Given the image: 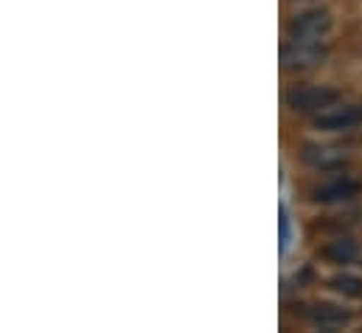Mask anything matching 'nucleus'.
<instances>
[{
  "label": "nucleus",
  "instance_id": "nucleus-1",
  "mask_svg": "<svg viewBox=\"0 0 362 333\" xmlns=\"http://www.w3.org/2000/svg\"><path fill=\"white\" fill-rule=\"evenodd\" d=\"M329 31H332V17H329V11L315 8V11H306V14H298V17L289 23L286 40H289V42H300V45H317V48H323Z\"/></svg>",
  "mask_w": 362,
  "mask_h": 333
},
{
  "label": "nucleus",
  "instance_id": "nucleus-2",
  "mask_svg": "<svg viewBox=\"0 0 362 333\" xmlns=\"http://www.w3.org/2000/svg\"><path fill=\"white\" fill-rule=\"evenodd\" d=\"M337 101H340V92L332 87H295L286 95V104L295 112H312V115L323 112L326 107H332Z\"/></svg>",
  "mask_w": 362,
  "mask_h": 333
},
{
  "label": "nucleus",
  "instance_id": "nucleus-3",
  "mask_svg": "<svg viewBox=\"0 0 362 333\" xmlns=\"http://www.w3.org/2000/svg\"><path fill=\"white\" fill-rule=\"evenodd\" d=\"M315 126L323 132H349L362 126V104H332L315 115Z\"/></svg>",
  "mask_w": 362,
  "mask_h": 333
},
{
  "label": "nucleus",
  "instance_id": "nucleus-4",
  "mask_svg": "<svg viewBox=\"0 0 362 333\" xmlns=\"http://www.w3.org/2000/svg\"><path fill=\"white\" fill-rule=\"evenodd\" d=\"M360 193V185L354 179H346V176H337L332 182H320L315 190H312V199L315 202H349Z\"/></svg>",
  "mask_w": 362,
  "mask_h": 333
},
{
  "label": "nucleus",
  "instance_id": "nucleus-5",
  "mask_svg": "<svg viewBox=\"0 0 362 333\" xmlns=\"http://www.w3.org/2000/svg\"><path fill=\"white\" fill-rule=\"evenodd\" d=\"M323 56V48H317V45H300V42H284V48H281V62H284V68H289V71H295V68H309V65H315L317 59Z\"/></svg>",
  "mask_w": 362,
  "mask_h": 333
},
{
  "label": "nucleus",
  "instance_id": "nucleus-6",
  "mask_svg": "<svg viewBox=\"0 0 362 333\" xmlns=\"http://www.w3.org/2000/svg\"><path fill=\"white\" fill-rule=\"evenodd\" d=\"M300 157H303V163H309L312 168H320V171L337 168L343 160H346L343 149H334V146H312V143H309V146H303Z\"/></svg>",
  "mask_w": 362,
  "mask_h": 333
},
{
  "label": "nucleus",
  "instance_id": "nucleus-7",
  "mask_svg": "<svg viewBox=\"0 0 362 333\" xmlns=\"http://www.w3.org/2000/svg\"><path fill=\"white\" fill-rule=\"evenodd\" d=\"M309 317H312V322H317L323 328H334V325L349 322V311H343L337 305H312L309 308Z\"/></svg>",
  "mask_w": 362,
  "mask_h": 333
},
{
  "label": "nucleus",
  "instance_id": "nucleus-8",
  "mask_svg": "<svg viewBox=\"0 0 362 333\" xmlns=\"http://www.w3.org/2000/svg\"><path fill=\"white\" fill-rule=\"evenodd\" d=\"M323 258L332 260V263H351L357 258V244L349 241V238H337L323 250Z\"/></svg>",
  "mask_w": 362,
  "mask_h": 333
},
{
  "label": "nucleus",
  "instance_id": "nucleus-9",
  "mask_svg": "<svg viewBox=\"0 0 362 333\" xmlns=\"http://www.w3.org/2000/svg\"><path fill=\"white\" fill-rule=\"evenodd\" d=\"M289 241H292V227H289V210H286V207L281 205V207H278V250H281V255L286 252Z\"/></svg>",
  "mask_w": 362,
  "mask_h": 333
},
{
  "label": "nucleus",
  "instance_id": "nucleus-10",
  "mask_svg": "<svg viewBox=\"0 0 362 333\" xmlns=\"http://www.w3.org/2000/svg\"><path fill=\"white\" fill-rule=\"evenodd\" d=\"M332 289H337V291H343V294H349V297H362V280L357 277H334L332 280Z\"/></svg>",
  "mask_w": 362,
  "mask_h": 333
}]
</instances>
